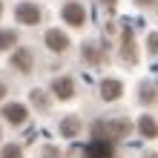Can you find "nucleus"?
<instances>
[{
	"label": "nucleus",
	"mask_w": 158,
	"mask_h": 158,
	"mask_svg": "<svg viewBox=\"0 0 158 158\" xmlns=\"http://www.w3.org/2000/svg\"><path fill=\"white\" fill-rule=\"evenodd\" d=\"M15 43H17V35L15 32H9V29L0 32V49H9V46H15Z\"/></svg>",
	"instance_id": "4468645a"
},
{
	"label": "nucleus",
	"mask_w": 158,
	"mask_h": 158,
	"mask_svg": "<svg viewBox=\"0 0 158 158\" xmlns=\"http://www.w3.org/2000/svg\"><path fill=\"white\" fill-rule=\"evenodd\" d=\"M106 132H112L115 138H121V135H127L129 132V124L127 121H112V124H95V135L101 138V135H106Z\"/></svg>",
	"instance_id": "7ed1b4c3"
},
{
	"label": "nucleus",
	"mask_w": 158,
	"mask_h": 158,
	"mask_svg": "<svg viewBox=\"0 0 158 158\" xmlns=\"http://www.w3.org/2000/svg\"><path fill=\"white\" fill-rule=\"evenodd\" d=\"M135 3H138V6H150L152 0H135Z\"/></svg>",
	"instance_id": "aec40b11"
},
{
	"label": "nucleus",
	"mask_w": 158,
	"mask_h": 158,
	"mask_svg": "<svg viewBox=\"0 0 158 158\" xmlns=\"http://www.w3.org/2000/svg\"><path fill=\"white\" fill-rule=\"evenodd\" d=\"M121 92H124L121 81H101V98H104V101H115V98H121Z\"/></svg>",
	"instance_id": "0eeeda50"
},
{
	"label": "nucleus",
	"mask_w": 158,
	"mask_h": 158,
	"mask_svg": "<svg viewBox=\"0 0 158 158\" xmlns=\"http://www.w3.org/2000/svg\"><path fill=\"white\" fill-rule=\"evenodd\" d=\"M78 129H81V121H78L75 115H69V118H63V124H60V132L66 135V138H72V135H78Z\"/></svg>",
	"instance_id": "f8f14e48"
},
{
	"label": "nucleus",
	"mask_w": 158,
	"mask_h": 158,
	"mask_svg": "<svg viewBox=\"0 0 158 158\" xmlns=\"http://www.w3.org/2000/svg\"><path fill=\"white\" fill-rule=\"evenodd\" d=\"M26 115H29V112H26L23 104H6L3 106V118L9 121V124H23Z\"/></svg>",
	"instance_id": "423d86ee"
},
{
	"label": "nucleus",
	"mask_w": 158,
	"mask_h": 158,
	"mask_svg": "<svg viewBox=\"0 0 158 158\" xmlns=\"http://www.w3.org/2000/svg\"><path fill=\"white\" fill-rule=\"evenodd\" d=\"M109 144H101V138L95 144H89V150H86V158H109Z\"/></svg>",
	"instance_id": "9d476101"
},
{
	"label": "nucleus",
	"mask_w": 158,
	"mask_h": 158,
	"mask_svg": "<svg viewBox=\"0 0 158 158\" xmlns=\"http://www.w3.org/2000/svg\"><path fill=\"white\" fill-rule=\"evenodd\" d=\"M121 55L127 58V63H135V46H132V35H129V29H124V46H121Z\"/></svg>",
	"instance_id": "9b49d317"
},
{
	"label": "nucleus",
	"mask_w": 158,
	"mask_h": 158,
	"mask_svg": "<svg viewBox=\"0 0 158 158\" xmlns=\"http://www.w3.org/2000/svg\"><path fill=\"white\" fill-rule=\"evenodd\" d=\"M52 92L60 101H69L75 95V83H72V78H58V81H52Z\"/></svg>",
	"instance_id": "20e7f679"
},
{
	"label": "nucleus",
	"mask_w": 158,
	"mask_h": 158,
	"mask_svg": "<svg viewBox=\"0 0 158 158\" xmlns=\"http://www.w3.org/2000/svg\"><path fill=\"white\" fill-rule=\"evenodd\" d=\"M63 20H66L69 26H83V20H86L83 6L81 3H66V6H63Z\"/></svg>",
	"instance_id": "f03ea898"
},
{
	"label": "nucleus",
	"mask_w": 158,
	"mask_h": 158,
	"mask_svg": "<svg viewBox=\"0 0 158 158\" xmlns=\"http://www.w3.org/2000/svg\"><path fill=\"white\" fill-rule=\"evenodd\" d=\"M152 98H155V92H152L150 86H144V89H141V101H144V104H150Z\"/></svg>",
	"instance_id": "f3484780"
},
{
	"label": "nucleus",
	"mask_w": 158,
	"mask_h": 158,
	"mask_svg": "<svg viewBox=\"0 0 158 158\" xmlns=\"http://www.w3.org/2000/svg\"><path fill=\"white\" fill-rule=\"evenodd\" d=\"M46 46H49L52 52H63L69 46V38L60 29H49V32H46Z\"/></svg>",
	"instance_id": "39448f33"
},
{
	"label": "nucleus",
	"mask_w": 158,
	"mask_h": 158,
	"mask_svg": "<svg viewBox=\"0 0 158 158\" xmlns=\"http://www.w3.org/2000/svg\"><path fill=\"white\" fill-rule=\"evenodd\" d=\"M3 92H6V86H3V83H0V98H3Z\"/></svg>",
	"instance_id": "4be33fe9"
},
{
	"label": "nucleus",
	"mask_w": 158,
	"mask_h": 158,
	"mask_svg": "<svg viewBox=\"0 0 158 158\" xmlns=\"http://www.w3.org/2000/svg\"><path fill=\"white\" fill-rule=\"evenodd\" d=\"M0 12H3V6H0Z\"/></svg>",
	"instance_id": "5701e85b"
},
{
	"label": "nucleus",
	"mask_w": 158,
	"mask_h": 158,
	"mask_svg": "<svg viewBox=\"0 0 158 158\" xmlns=\"http://www.w3.org/2000/svg\"><path fill=\"white\" fill-rule=\"evenodd\" d=\"M0 158H23V152H20V147H17V144H6L3 152H0Z\"/></svg>",
	"instance_id": "2eb2a0df"
},
{
	"label": "nucleus",
	"mask_w": 158,
	"mask_h": 158,
	"mask_svg": "<svg viewBox=\"0 0 158 158\" xmlns=\"http://www.w3.org/2000/svg\"><path fill=\"white\" fill-rule=\"evenodd\" d=\"M101 3H104V6H115L118 0H101Z\"/></svg>",
	"instance_id": "412c9836"
},
{
	"label": "nucleus",
	"mask_w": 158,
	"mask_h": 158,
	"mask_svg": "<svg viewBox=\"0 0 158 158\" xmlns=\"http://www.w3.org/2000/svg\"><path fill=\"white\" fill-rule=\"evenodd\" d=\"M32 98H35V104H38V106H46V98L40 95V92H38V89H35V92H32Z\"/></svg>",
	"instance_id": "a211bd4d"
},
{
	"label": "nucleus",
	"mask_w": 158,
	"mask_h": 158,
	"mask_svg": "<svg viewBox=\"0 0 158 158\" xmlns=\"http://www.w3.org/2000/svg\"><path fill=\"white\" fill-rule=\"evenodd\" d=\"M83 58H86L89 63H101L104 60V52H98L95 43H83Z\"/></svg>",
	"instance_id": "ddd939ff"
},
{
	"label": "nucleus",
	"mask_w": 158,
	"mask_h": 158,
	"mask_svg": "<svg viewBox=\"0 0 158 158\" xmlns=\"http://www.w3.org/2000/svg\"><path fill=\"white\" fill-rule=\"evenodd\" d=\"M40 158H60V152L55 150V147H43V152H40Z\"/></svg>",
	"instance_id": "dca6fc26"
},
{
	"label": "nucleus",
	"mask_w": 158,
	"mask_h": 158,
	"mask_svg": "<svg viewBox=\"0 0 158 158\" xmlns=\"http://www.w3.org/2000/svg\"><path fill=\"white\" fill-rule=\"evenodd\" d=\"M150 52H158V35H152V38H150Z\"/></svg>",
	"instance_id": "6ab92c4d"
},
{
	"label": "nucleus",
	"mask_w": 158,
	"mask_h": 158,
	"mask_svg": "<svg viewBox=\"0 0 158 158\" xmlns=\"http://www.w3.org/2000/svg\"><path fill=\"white\" fill-rule=\"evenodd\" d=\"M138 129H141L144 138H158V124H155L150 115H141V121H138Z\"/></svg>",
	"instance_id": "1a4fd4ad"
},
{
	"label": "nucleus",
	"mask_w": 158,
	"mask_h": 158,
	"mask_svg": "<svg viewBox=\"0 0 158 158\" xmlns=\"http://www.w3.org/2000/svg\"><path fill=\"white\" fill-rule=\"evenodd\" d=\"M15 15H17V23H23V26H35V23H40V9L38 6H32V3H20L15 9Z\"/></svg>",
	"instance_id": "f257e3e1"
},
{
	"label": "nucleus",
	"mask_w": 158,
	"mask_h": 158,
	"mask_svg": "<svg viewBox=\"0 0 158 158\" xmlns=\"http://www.w3.org/2000/svg\"><path fill=\"white\" fill-rule=\"evenodd\" d=\"M12 63H15V69H20V72H32V52L29 49H15Z\"/></svg>",
	"instance_id": "6e6552de"
}]
</instances>
